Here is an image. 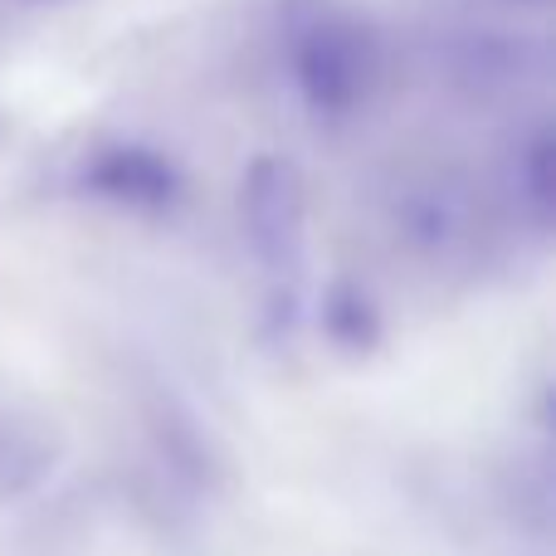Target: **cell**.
<instances>
[{
    "mask_svg": "<svg viewBox=\"0 0 556 556\" xmlns=\"http://www.w3.org/2000/svg\"><path fill=\"white\" fill-rule=\"evenodd\" d=\"M386 225L391 240L410 254L415 264L434 274L473 269L489 250L493 205L459 166H410L386 191Z\"/></svg>",
    "mask_w": 556,
    "mask_h": 556,
    "instance_id": "obj_3",
    "label": "cell"
},
{
    "mask_svg": "<svg viewBox=\"0 0 556 556\" xmlns=\"http://www.w3.org/2000/svg\"><path fill=\"white\" fill-rule=\"evenodd\" d=\"M518 5H528V10H542V5H547V0H518Z\"/></svg>",
    "mask_w": 556,
    "mask_h": 556,
    "instance_id": "obj_10",
    "label": "cell"
},
{
    "mask_svg": "<svg viewBox=\"0 0 556 556\" xmlns=\"http://www.w3.org/2000/svg\"><path fill=\"white\" fill-rule=\"evenodd\" d=\"M39 5H49V0H39Z\"/></svg>",
    "mask_w": 556,
    "mask_h": 556,
    "instance_id": "obj_11",
    "label": "cell"
},
{
    "mask_svg": "<svg viewBox=\"0 0 556 556\" xmlns=\"http://www.w3.org/2000/svg\"><path fill=\"white\" fill-rule=\"evenodd\" d=\"M74 186L93 205H108L132 220H166L186 201V172L176 166V156L137 137L88 147L84 162L74 166Z\"/></svg>",
    "mask_w": 556,
    "mask_h": 556,
    "instance_id": "obj_5",
    "label": "cell"
},
{
    "mask_svg": "<svg viewBox=\"0 0 556 556\" xmlns=\"http://www.w3.org/2000/svg\"><path fill=\"white\" fill-rule=\"evenodd\" d=\"M64 459L54 415L15 386H0V508L39 493Z\"/></svg>",
    "mask_w": 556,
    "mask_h": 556,
    "instance_id": "obj_7",
    "label": "cell"
},
{
    "mask_svg": "<svg viewBox=\"0 0 556 556\" xmlns=\"http://www.w3.org/2000/svg\"><path fill=\"white\" fill-rule=\"evenodd\" d=\"M317 323H323V337L337 346V352H371L386 332V317L381 303L366 293L356 278H337L327 283L323 303H317Z\"/></svg>",
    "mask_w": 556,
    "mask_h": 556,
    "instance_id": "obj_9",
    "label": "cell"
},
{
    "mask_svg": "<svg viewBox=\"0 0 556 556\" xmlns=\"http://www.w3.org/2000/svg\"><path fill=\"white\" fill-rule=\"evenodd\" d=\"M450 74L464 93L508 98L522 93L528 84H542L547 49L528 35H508V29H464V35H454Z\"/></svg>",
    "mask_w": 556,
    "mask_h": 556,
    "instance_id": "obj_8",
    "label": "cell"
},
{
    "mask_svg": "<svg viewBox=\"0 0 556 556\" xmlns=\"http://www.w3.org/2000/svg\"><path fill=\"white\" fill-rule=\"evenodd\" d=\"M556 137L547 113H532L513 127L508 147L498 156V205L513 230L532 244H547L552 235V191H556Z\"/></svg>",
    "mask_w": 556,
    "mask_h": 556,
    "instance_id": "obj_6",
    "label": "cell"
},
{
    "mask_svg": "<svg viewBox=\"0 0 556 556\" xmlns=\"http://www.w3.org/2000/svg\"><path fill=\"white\" fill-rule=\"evenodd\" d=\"M274 59L317 127L362 123L391 78V45L356 0H274Z\"/></svg>",
    "mask_w": 556,
    "mask_h": 556,
    "instance_id": "obj_1",
    "label": "cell"
},
{
    "mask_svg": "<svg viewBox=\"0 0 556 556\" xmlns=\"http://www.w3.org/2000/svg\"><path fill=\"white\" fill-rule=\"evenodd\" d=\"M240 235L269 288V327L298 323L307 264V181L288 156H254L240 181Z\"/></svg>",
    "mask_w": 556,
    "mask_h": 556,
    "instance_id": "obj_4",
    "label": "cell"
},
{
    "mask_svg": "<svg viewBox=\"0 0 556 556\" xmlns=\"http://www.w3.org/2000/svg\"><path fill=\"white\" fill-rule=\"evenodd\" d=\"M137 420V489L162 528L195 532L211 522L215 503L225 498V454L211 425L191 401L162 376H147L132 391Z\"/></svg>",
    "mask_w": 556,
    "mask_h": 556,
    "instance_id": "obj_2",
    "label": "cell"
}]
</instances>
